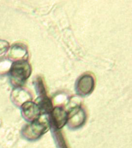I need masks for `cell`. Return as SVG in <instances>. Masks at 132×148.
Here are the masks:
<instances>
[{"label": "cell", "instance_id": "obj_3", "mask_svg": "<svg viewBox=\"0 0 132 148\" xmlns=\"http://www.w3.org/2000/svg\"><path fill=\"white\" fill-rule=\"evenodd\" d=\"M86 113L80 106H76L67 113V123L69 128L76 129L84 123Z\"/></svg>", "mask_w": 132, "mask_h": 148}, {"label": "cell", "instance_id": "obj_1", "mask_svg": "<svg viewBox=\"0 0 132 148\" xmlns=\"http://www.w3.org/2000/svg\"><path fill=\"white\" fill-rule=\"evenodd\" d=\"M31 66L26 60L14 62L9 69L10 81L14 87H21L31 75Z\"/></svg>", "mask_w": 132, "mask_h": 148}, {"label": "cell", "instance_id": "obj_5", "mask_svg": "<svg viewBox=\"0 0 132 148\" xmlns=\"http://www.w3.org/2000/svg\"><path fill=\"white\" fill-rule=\"evenodd\" d=\"M21 113L23 117L28 122H32L37 120L42 115L39 106L32 101L25 102L21 106Z\"/></svg>", "mask_w": 132, "mask_h": 148}, {"label": "cell", "instance_id": "obj_9", "mask_svg": "<svg viewBox=\"0 0 132 148\" xmlns=\"http://www.w3.org/2000/svg\"><path fill=\"white\" fill-rule=\"evenodd\" d=\"M36 103L39 106L41 114L50 113L53 110V103L50 99L46 97V94L40 95V97L37 99Z\"/></svg>", "mask_w": 132, "mask_h": 148}, {"label": "cell", "instance_id": "obj_8", "mask_svg": "<svg viewBox=\"0 0 132 148\" xmlns=\"http://www.w3.org/2000/svg\"><path fill=\"white\" fill-rule=\"evenodd\" d=\"M11 99L14 103L21 106L25 102L31 101L32 96L23 88L17 87L15 88L12 92Z\"/></svg>", "mask_w": 132, "mask_h": 148}, {"label": "cell", "instance_id": "obj_7", "mask_svg": "<svg viewBox=\"0 0 132 148\" xmlns=\"http://www.w3.org/2000/svg\"><path fill=\"white\" fill-rule=\"evenodd\" d=\"M51 113L52 123L56 129H60L67 122V112L61 106H56L53 108Z\"/></svg>", "mask_w": 132, "mask_h": 148}, {"label": "cell", "instance_id": "obj_2", "mask_svg": "<svg viewBox=\"0 0 132 148\" xmlns=\"http://www.w3.org/2000/svg\"><path fill=\"white\" fill-rule=\"evenodd\" d=\"M49 129L47 120H42L39 116L37 120L32 121L30 124L25 125L22 130L23 136L27 140H36L44 134Z\"/></svg>", "mask_w": 132, "mask_h": 148}, {"label": "cell", "instance_id": "obj_10", "mask_svg": "<svg viewBox=\"0 0 132 148\" xmlns=\"http://www.w3.org/2000/svg\"><path fill=\"white\" fill-rule=\"evenodd\" d=\"M11 65L8 60H1L0 61V74H4L9 71Z\"/></svg>", "mask_w": 132, "mask_h": 148}, {"label": "cell", "instance_id": "obj_11", "mask_svg": "<svg viewBox=\"0 0 132 148\" xmlns=\"http://www.w3.org/2000/svg\"><path fill=\"white\" fill-rule=\"evenodd\" d=\"M9 49V43L6 40L0 39V57L4 56Z\"/></svg>", "mask_w": 132, "mask_h": 148}, {"label": "cell", "instance_id": "obj_6", "mask_svg": "<svg viewBox=\"0 0 132 148\" xmlns=\"http://www.w3.org/2000/svg\"><path fill=\"white\" fill-rule=\"evenodd\" d=\"M8 57L12 61H21L26 60L28 58L27 47L23 43H14L9 49Z\"/></svg>", "mask_w": 132, "mask_h": 148}, {"label": "cell", "instance_id": "obj_4", "mask_svg": "<svg viewBox=\"0 0 132 148\" xmlns=\"http://www.w3.org/2000/svg\"><path fill=\"white\" fill-rule=\"evenodd\" d=\"M94 79L90 74L81 76L77 79L76 84V91L80 96L90 94L94 89Z\"/></svg>", "mask_w": 132, "mask_h": 148}]
</instances>
